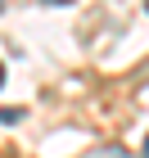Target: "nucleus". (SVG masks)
I'll return each instance as SVG.
<instances>
[{
  "label": "nucleus",
  "instance_id": "4",
  "mask_svg": "<svg viewBox=\"0 0 149 158\" xmlns=\"http://www.w3.org/2000/svg\"><path fill=\"white\" fill-rule=\"evenodd\" d=\"M145 14H149V0H145Z\"/></svg>",
  "mask_w": 149,
  "mask_h": 158
},
{
  "label": "nucleus",
  "instance_id": "3",
  "mask_svg": "<svg viewBox=\"0 0 149 158\" xmlns=\"http://www.w3.org/2000/svg\"><path fill=\"white\" fill-rule=\"evenodd\" d=\"M145 158H149V140H145Z\"/></svg>",
  "mask_w": 149,
  "mask_h": 158
},
{
  "label": "nucleus",
  "instance_id": "1",
  "mask_svg": "<svg viewBox=\"0 0 149 158\" xmlns=\"http://www.w3.org/2000/svg\"><path fill=\"white\" fill-rule=\"evenodd\" d=\"M99 158H131L126 149H118V145H109V149H99Z\"/></svg>",
  "mask_w": 149,
  "mask_h": 158
},
{
  "label": "nucleus",
  "instance_id": "2",
  "mask_svg": "<svg viewBox=\"0 0 149 158\" xmlns=\"http://www.w3.org/2000/svg\"><path fill=\"white\" fill-rule=\"evenodd\" d=\"M0 86H5V63H0Z\"/></svg>",
  "mask_w": 149,
  "mask_h": 158
},
{
  "label": "nucleus",
  "instance_id": "5",
  "mask_svg": "<svg viewBox=\"0 0 149 158\" xmlns=\"http://www.w3.org/2000/svg\"><path fill=\"white\" fill-rule=\"evenodd\" d=\"M54 5H63V0H54Z\"/></svg>",
  "mask_w": 149,
  "mask_h": 158
}]
</instances>
